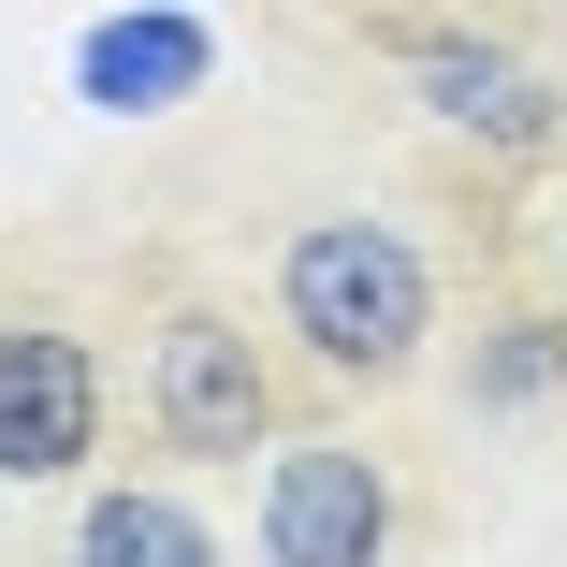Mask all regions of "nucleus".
Wrapping results in <instances>:
<instances>
[{
	"mask_svg": "<svg viewBox=\"0 0 567 567\" xmlns=\"http://www.w3.org/2000/svg\"><path fill=\"white\" fill-rule=\"evenodd\" d=\"M262 567H393V466L364 436L262 451Z\"/></svg>",
	"mask_w": 567,
	"mask_h": 567,
	"instance_id": "4",
	"label": "nucleus"
},
{
	"mask_svg": "<svg viewBox=\"0 0 567 567\" xmlns=\"http://www.w3.org/2000/svg\"><path fill=\"white\" fill-rule=\"evenodd\" d=\"M408 87H422V117H436V132H466V146H495V161H553V146H567L553 73H524V59L481 44V30L408 44Z\"/></svg>",
	"mask_w": 567,
	"mask_h": 567,
	"instance_id": "5",
	"label": "nucleus"
},
{
	"mask_svg": "<svg viewBox=\"0 0 567 567\" xmlns=\"http://www.w3.org/2000/svg\"><path fill=\"white\" fill-rule=\"evenodd\" d=\"M175 73H189L175 30H102V44H87V87H175Z\"/></svg>",
	"mask_w": 567,
	"mask_h": 567,
	"instance_id": "7",
	"label": "nucleus"
},
{
	"mask_svg": "<svg viewBox=\"0 0 567 567\" xmlns=\"http://www.w3.org/2000/svg\"><path fill=\"white\" fill-rule=\"evenodd\" d=\"M132 422L175 466H248L277 451V350L248 334V306H161L132 350Z\"/></svg>",
	"mask_w": 567,
	"mask_h": 567,
	"instance_id": "2",
	"label": "nucleus"
},
{
	"mask_svg": "<svg viewBox=\"0 0 567 567\" xmlns=\"http://www.w3.org/2000/svg\"><path fill=\"white\" fill-rule=\"evenodd\" d=\"M277 334L320 379H408L436 350V262L393 234V218H364V204L291 218V248H277Z\"/></svg>",
	"mask_w": 567,
	"mask_h": 567,
	"instance_id": "1",
	"label": "nucleus"
},
{
	"mask_svg": "<svg viewBox=\"0 0 567 567\" xmlns=\"http://www.w3.org/2000/svg\"><path fill=\"white\" fill-rule=\"evenodd\" d=\"M102 422H117L102 350L59 306H0V481H87Z\"/></svg>",
	"mask_w": 567,
	"mask_h": 567,
	"instance_id": "3",
	"label": "nucleus"
},
{
	"mask_svg": "<svg viewBox=\"0 0 567 567\" xmlns=\"http://www.w3.org/2000/svg\"><path fill=\"white\" fill-rule=\"evenodd\" d=\"M59 567H218V538H204V509L175 481H87Z\"/></svg>",
	"mask_w": 567,
	"mask_h": 567,
	"instance_id": "6",
	"label": "nucleus"
}]
</instances>
